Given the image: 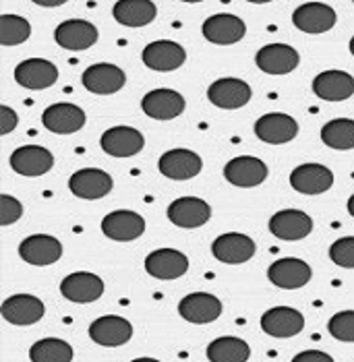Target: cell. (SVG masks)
<instances>
[{"label": "cell", "instance_id": "cell-28", "mask_svg": "<svg viewBox=\"0 0 354 362\" xmlns=\"http://www.w3.org/2000/svg\"><path fill=\"white\" fill-rule=\"evenodd\" d=\"M158 168L170 180H191L201 172L203 162L191 149H170L160 158Z\"/></svg>", "mask_w": 354, "mask_h": 362}, {"label": "cell", "instance_id": "cell-18", "mask_svg": "<svg viewBox=\"0 0 354 362\" xmlns=\"http://www.w3.org/2000/svg\"><path fill=\"white\" fill-rule=\"evenodd\" d=\"M141 108L149 118L172 120V118H176V116H181L185 112L187 102H185L183 93L162 87V89H154V91L145 93V98L141 100Z\"/></svg>", "mask_w": 354, "mask_h": 362}, {"label": "cell", "instance_id": "cell-15", "mask_svg": "<svg viewBox=\"0 0 354 362\" xmlns=\"http://www.w3.org/2000/svg\"><path fill=\"white\" fill-rule=\"evenodd\" d=\"M102 232H104V236L110 238V240L131 243V240H137L139 236H143V232H145V220L139 214H135V211L118 209V211L108 214L102 220Z\"/></svg>", "mask_w": 354, "mask_h": 362}, {"label": "cell", "instance_id": "cell-25", "mask_svg": "<svg viewBox=\"0 0 354 362\" xmlns=\"http://www.w3.org/2000/svg\"><path fill=\"white\" fill-rule=\"evenodd\" d=\"M292 23L304 33H326L336 25V11L326 2H304L295 11Z\"/></svg>", "mask_w": 354, "mask_h": 362}, {"label": "cell", "instance_id": "cell-24", "mask_svg": "<svg viewBox=\"0 0 354 362\" xmlns=\"http://www.w3.org/2000/svg\"><path fill=\"white\" fill-rule=\"evenodd\" d=\"M255 62L268 75H288L299 66L300 56L288 44H268L257 52Z\"/></svg>", "mask_w": 354, "mask_h": 362}, {"label": "cell", "instance_id": "cell-41", "mask_svg": "<svg viewBox=\"0 0 354 362\" xmlns=\"http://www.w3.org/2000/svg\"><path fill=\"white\" fill-rule=\"evenodd\" d=\"M40 6H50V8H55V6H60L62 2H38Z\"/></svg>", "mask_w": 354, "mask_h": 362}, {"label": "cell", "instance_id": "cell-35", "mask_svg": "<svg viewBox=\"0 0 354 362\" xmlns=\"http://www.w3.org/2000/svg\"><path fill=\"white\" fill-rule=\"evenodd\" d=\"M31 35V25L28 19L17 15H2L0 17V44L2 46H19L28 42Z\"/></svg>", "mask_w": 354, "mask_h": 362}, {"label": "cell", "instance_id": "cell-40", "mask_svg": "<svg viewBox=\"0 0 354 362\" xmlns=\"http://www.w3.org/2000/svg\"><path fill=\"white\" fill-rule=\"evenodd\" d=\"M292 362H336L327 352H321V350H304L297 354Z\"/></svg>", "mask_w": 354, "mask_h": 362}, {"label": "cell", "instance_id": "cell-22", "mask_svg": "<svg viewBox=\"0 0 354 362\" xmlns=\"http://www.w3.org/2000/svg\"><path fill=\"white\" fill-rule=\"evenodd\" d=\"M333 185L331 170L321 164H302L290 174V187L300 195H321Z\"/></svg>", "mask_w": 354, "mask_h": 362}, {"label": "cell", "instance_id": "cell-42", "mask_svg": "<svg viewBox=\"0 0 354 362\" xmlns=\"http://www.w3.org/2000/svg\"><path fill=\"white\" fill-rule=\"evenodd\" d=\"M348 214L354 218V195L348 199Z\"/></svg>", "mask_w": 354, "mask_h": 362}, {"label": "cell", "instance_id": "cell-9", "mask_svg": "<svg viewBox=\"0 0 354 362\" xmlns=\"http://www.w3.org/2000/svg\"><path fill=\"white\" fill-rule=\"evenodd\" d=\"M44 313H46L44 303L38 296H31V294L8 296L0 307V315H2L4 321H8L11 325H21V327L42 321Z\"/></svg>", "mask_w": 354, "mask_h": 362}, {"label": "cell", "instance_id": "cell-29", "mask_svg": "<svg viewBox=\"0 0 354 362\" xmlns=\"http://www.w3.org/2000/svg\"><path fill=\"white\" fill-rule=\"evenodd\" d=\"M261 329L272 337H295L304 329V317L297 308L273 307L263 313Z\"/></svg>", "mask_w": 354, "mask_h": 362}, {"label": "cell", "instance_id": "cell-6", "mask_svg": "<svg viewBox=\"0 0 354 362\" xmlns=\"http://www.w3.org/2000/svg\"><path fill=\"white\" fill-rule=\"evenodd\" d=\"M112 187H114L112 176L100 168H83L69 178L71 193L79 199H87V201L106 197L112 191Z\"/></svg>", "mask_w": 354, "mask_h": 362}, {"label": "cell", "instance_id": "cell-2", "mask_svg": "<svg viewBox=\"0 0 354 362\" xmlns=\"http://www.w3.org/2000/svg\"><path fill=\"white\" fill-rule=\"evenodd\" d=\"M143 64L152 71H160V73H170L176 71L185 64L187 52L181 44L170 42V40H158L152 42L143 48L141 52Z\"/></svg>", "mask_w": 354, "mask_h": 362}, {"label": "cell", "instance_id": "cell-21", "mask_svg": "<svg viewBox=\"0 0 354 362\" xmlns=\"http://www.w3.org/2000/svg\"><path fill=\"white\" fill-rule=\"evenodd\" d=\"M19 257L35 267H46L56 263L62 257V245L55 236L33 234L19 245Z\"/></svg>", "mask_w": 354, "mask_h": 362}, {"label": "cell", "instance_id": "cell-8", "mask_svg": "<svg viewBox=\"0 0 354 362\" xmlns=\"http://www.w3.org/2000/svg\"><path fill=\"white\" fill-rule=\"evenodd\" d=\"M60 294L77 305L96 303L104 294V279L89 272L71 274L60 281Z\"/></svg>", "mask_w": 354, "mask_h": 362}, {"label": "cell", "instance_id": "cell-33", "mask_svg": "<svg viewBox=\"0 0 354 362\" xmlns=\"http://www.w3.org/2000/svg\"><path fill=\"white\" fill-rule=\"evenodd\" d=\"M31 362H73V346L60 337H44L29 348Z\"/></svg>", "mask_w": 354, "mask_h": 362}, {"label": "cell", "instance_id": "cell-14", "mask_svg": "<svg viewBox=\"0 0 354 362\" xmlns=\"http://www.w3.org/2000/svg\"><path fill=\"white\" fill-rule=\"evenodd\" d=\"M270 232L280 240H302L313 232V220L300 209H282L272 216Z\"/></svg>", "mask_w": 354, "mask_h": 362}, {"label": "cell", "instance_id": "cell-31", "mask_svg": "<svg viewBox=\"0 0 354 362\" xmlns=\"http://www.w3.org/2000/svg\"><path fill=\"white\" fill-rule=\"evenodd\" d=\"M112 15L125 28H145L156 19L158 8L152 0H120L114 4Z\"/></svg>", "mask_w": 354, "mask_h": 362}, {"label": "cell", "instance_id": "cell-36", "mask_svg": "<svg viewBox=\"0 0 354 362\" xmlns=\"http://www.w3.org/2000/svg\"><path fill=\"white\" fill-rule=\"evenodd\" d=\"M327 332L331 337H336L338 341H348L354 344V310H340L336 313L329 323H327Z\"/></svg>", "mask_w": 354, "mask_h": 362}, {"label": "cell", "instance_id": "cell-32", "mask_svg": "<svg viewBox=\"0 0 354 362\" xmlns=\"http://www.w3.org/2000/svg\"><path fill=\"white\" fill-rule=\"evenodd\" d=\"M251 356V346L234 335H224L207 346L210 362H246Z\"/></svg>", "mask_w": 354, "mask_h": 362}, {"label": "cell", "instance_id": "cell-39", "mask_svg": "<svg viewBox=\"0 0 354 362\" xmlns=\"http://www.w3.org/2000/svg\"><path fill=\"white\" fill-rule=\"evenodd\" d=\"M19 122L17 112L13 110L11 106H0V135H8Z\"/></svg>", "mask_w": 354, "mask_h": 362}, {"label": "cell", "instance_id": "cell-7", "mask_svg": "<svg viewBox=\"0 0 354 362\" xmlns=\"http://www.w3.org/2000/svg\"><path fill=\"white\" fill-rule=\"evenodd\" d=\"M145 272L152 278L162 279V281L178 279L189 272V259L185 252L176 251V249H158L147 255Z\"/></svg>", "mask_w": 354, "mask_h": 362}, {"label": "cell", "instance_id": "cell-23", "mask_svg": "<svg viewBox=\"0 0 354 362\" xmlns=\"http://www.w3.org/2000/svg\"><path fill=\"white\" fill-rule=\"evenodd\" d=\"M55 166V156L40 145H23L13 151L11 168L21 176H44Z\"/></svg>", "mask_w": 354, "mask_h": 362}, {"label": "cell", "instance_id": "cell-34", "mask_svg": "<svg viewBox=\"0 0 354 362\" xmlns=\"http://www.w3.org/2000/svg\"><path fill=\"white\" fill-rule=\"evenodd\" d=\"M321 141L327 147L338 149V151L354 149V120L350 118L329 120L321 129Z\"/></svg>", "mask_w": 354, "mask_h": 362}, {"label": "cell", "instance_id": "cell-4", "mask_svg": "<svg viewBox=\"0 0 354 362\" xmlns=\"http://www.w3.org/2000/svg\"><path fill=\"white\" fill-rule=\"evenodd\" d=\"M251 87L243 79H234V77H224L210 85L207 89V98L210 102L222 108V110H239L251 102Z\"/></svg>", "mask_w": 354, "mask_h": 362}, {"label": "cell", "instance_id": "cell-1", "mask_svg": "<svg viewBox=\"0 0 354 362\" xmlns=\"http://www.w3.org/2000/svg\"><path fill=\"white\" fill-rule=\"evenodd\" d=\"M81 83L87 91H91L96 95H112L125 87L127 75L116 64L98 62V64H91L89 69L83 71Z\"/></svg>", "mask_w": 354, "mask_h": 362}, {"label": "cell", "instance_id": "cell-16", "mask_svg": "<svg viewBox=\"0 0 354 362\" xmlns=\"http://www.w3.org/2000/svg\"><path fill=\"white\" fill-rule=\"evenodd\" d=\"M178 315L195 325H207L222 315V303L214 294L193 292L178 303Z\"/></svg>", "mask_w": 354, "mask_h": 362}, {"label": "cell", "instance_id": "cell-12", "mask_svg": "<svg viewBox=\"0 0 354 362\" xmlns=\"http://www.w3.org/2000/svg\"><path fill=\"white\" fill-rule=\"evenodd\" d=\"M311 276H313V272H311L309 263H304L302 259H295V257L278 259L268 269V279L282 290H299L311 281Z\"/></svg>", "mask_w": 354, "mask_h": 362}, {"label": "cell", "instance_id": "cell-37", "mask_svg": "<svg viewBox=\"0 0 354 362\" xmlns=\"http://www.w3.org/2000/svg\"><path fill=\"white\" fill-rule=\"evenodd\" d=\"M329 259H331V263H336L338 267L354 269V236L338 238V240L329 247Z\"/></svg>", "mask_w": 354, "mask_h": 362}, {"label": "cell", "instance_id": "cell-10", "mask_svg": "<svg viewBox=\"0 0 354 362\" xmlns=\"http://www.w3.org/2000/svg\"><path fill=\"white\" fill-rule=\"evenodd\" d=\"M89 337L104 348H118L125 346L133 337V325L125 317L118 315H106L96 319L89 325Z\"/></svg>", "mask_w": 354, "mask_h": 362}, {"label": "cell", "instance_id": "cell-19", "mask_svg": "<svg viewBox=\"0 0 354 362\" xmlns=\"http://www.w3.org/2000/svg\"><path fill=\"white\" fill-rule=\"evenodd\" d=\"M55 40L56 44L64 50L81 52L98 42V28L83 19H69L56 28Z\"/></svg>", "mask_w": 354, "mask_h": 362}, {"label": "cell", "instance_id": "cell-30", "mask_svg": "<svg viewBox=\"0 0 354 362\" xmlns=\"http://www.w3.org/2000/svg\"><path fill=\"white\" fill-rule=\"evenodd\" d=\"M313 91L326 102H344L354 93V77L346 71H324L313 79Z\"/></svg>", "mask_w": 354, "mask_h": 362}, {"label": "cell", "instance_id": "cell-3", "mask_svg": "<svg viewBox=\"0 0 354 362\" xmlns=\"http://www.w3.org/2000/svg\"><path fill=\"white\" fill-rule=\"evenodd\" d=\"M210 218H212V207L207 201L199 197H181L168 205V220L185 230L201 228L203 223L210 222Z\"/></svg>", "mask_w": 354, "mask_h": 362}, {"label": "cell", "instance_id": "cell-26", "mask_svg": "<svg viewBox=\"0 0 354 362\" xmlns=\"http://www.w3.org/2000/svg\"><path fill=\"white\" fill-rule=\"evenodd\" d=\"M212 252H214V257L218 259L219 263L241 265V263H246L255 255V243L246 234L228 232V234H222L214 240Z\"/></svg>", "mask_w": 354, "mask_h": 362}, {"label": "cell", "instance_id": "cell-20", "mask_svg": "<svg viewBox=\"0 0 354 362\" xmlns=\"http://www.w3.org/2000/svg\"><path fill=\"white\" fill-rule=\"evenodd\" d=\"M85 120H87V116H85L83 108L75 106V104H67V102L52 104L42 114L44 127L56 135H73V133L81 131Z\"/></svg>", "mask_w": 354, "mask_h": 362}, {"label": "cell", "instance_id": "cell-27", "mask_svg": "<svg viewBox=\"0 0 354 362\" xmlns=\"http://www.w3.org/2000/svg\"><path fill=\"white\" fill-rule=\"evenodd\" d=\"M100 145L112 158H133L145 147V137L133 127H112L102 135Z\"/></svg>", "mask_w": 354, "mask_h": 362}, {"label": "cell", "instance_id": "cell-44", "mask_svg": "<svg viewBox=\"0 0 354 362\" xmlns=\"http://www.w3.org/2000/svg\"><path fill=\"white\" fill-rule=\"evenodd\" d=\"M350 54L354 56V37H353V40H350Z\"/></svg>", "mask_w": 354, "mask_h": 362}, {"label": "cell", "instance_id": "cell-11", "mask_svg": "<svg viewBox=\"0 0 354 362\" xmlns=\"http://www.w3.org/2000/svg\"><path fill=\"white\" fill-rule=\"evenodd\" d=\"M201 31L207 42L218 44V46H230L245 37L246 25L245 21L236 15L218 13V15H212L210 19H205Z\"/></svg>", "mask_w": 354, "mask_h": 362}, {"label": "cell", "instance_id": "cell-5", "mask_svg": "<svg viewBox=\"0 0 354 362\" xmlns=\"http://www.w3.org/2000/svg\"><path fill=\"white\" fill-rule=\"evenodd\" d=\"M255 135L263 141V143L284 145V143H290V141L297 139V135H299V122L292 116H288V114L272 112V114L261 116L255 122Z\"/></svg>", "mask_w": 354, "mask_h": 362}, {"label": "cell", "instance_id": "cell-13", "mask_svg": "<svg viewBox=\"0 0 354 362\" xmlns=\"http://www.w3.org/2000/svg\"><path fill=\"white\" fill-rule=\"evenodd\" d=\"M224 178L241 189L259 187L268 178V166L253 156H239L224 166Z\"/></svg>", "mask_w": 354, "mask_h": 362}, {"label": "cell", "instance_id": "cell-38", "mask_svg": "<svg viewBox=\"0 0 354 362\" xmlns=\"http://www.w3.org/2000/svg\"><path fill=\"white\" fill-rule=\"evenodd\" d=\"M23 216V205L11 195H0V226H11Z\"/></svg>", "mask_w": 354, "mask_h": 362}, {"label": "cell", "instance_id": "cell-17", "mask_svg": "<svg viewBox=\"0 0 354 362\" xmlns=\"http://www.w3.org/2000/svg\"><path fill=\"white\" fill-rule=\"evenodd\" d=\"M15 81L25 89H48L58 81V69L50 60L44 58H28L15 69Z\"/></svg>", "mask_w": 354, "mask_h": 362}, {"label": "cell", "instance_id": "cell-43", "mask_svg": "<svg viewBox=\"0 0 354 362\" xmlns=\"http://www.w3.org/2000/svg\"><path fill=\"white\" fill-rule=\"evenodd\" d=\"M131 362H160V361H156V358H135V361H131Z\"/></svg>", "mask_w": 354, "mask_h": 362}]
</instances>
